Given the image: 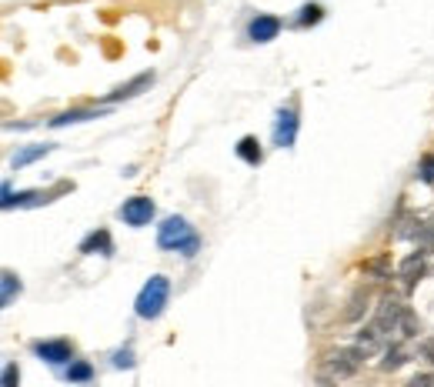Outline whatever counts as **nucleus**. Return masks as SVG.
<instances>
[{
  "label": "nucleus",
  "mask_w": 434,
  "mask_h": 387,
  "mask_svg": "<svg viewBox=\"0 0 434 387\" xmlns=\"http://www.w3.org/2000/svg\"><path fill=\"white\" fill-rule=\"evenodd\" d=\"M354 347H358L364 358H368V354H377V351L384 347V330H381L375 321H371L368 328H361V330H358V337H354Z\"/></svg>",
  "instance_id": "nucleus-9"
},
{
  "label": "nucleus",
  "mask_w": 434,
  "mask_h": 387,
  "mask_svg": "<svg viewBox=\"0 0 434 387\" xmlns=\"http://www.w3.org/2000/svg\"><path fill=\"white\" fill-rule=\"evenodd\" d=\"M321 17H324V7H321V3H304V7H301L298 24L301 27H308V24H317Z\"/></svg>",
  "instance_id": "nucleus-19"
},
{
  "label": "nucleus",
  "mask_w": 434,
  "mask_h": 387,
  "mask_svg": "<svg viewBox=\"0 0 434 387\" xmlns=\"http://www.w3.org/2000/svg\"><path fill=\"white\" fill-rule=\"evenodd\" d=\"M298 140V110L294 107H281L277 117H274V144L284 150V147H294Z\"/></svg>",
  "instance_id": "nucleus-4"
},
{
  "label": "nucleus",
  "mask_w": 434,
  "mask_h": 387,
  "mask_svg": "<svg viewBox=\"0 0 434 387\" xmlns=\"http://www.w3.org/2000/svg\"><path fill=\"white\" fill-rule=\"evenodd\" d=\"M30 351L41 360H47V364H67V360H74V344L71 341H34Z\"/></svg>",
  "instance_id": "nucleus-6"
},
{
  "label": "nucleus",
  "mask_w": 434,
  "mask_h": 387,
  "mask_svg": "<svg viewBox=\"0 0 434 387\" xmlns=\"http://www.w3.org/2000/svg\"><path fill=\"white\" fill-rule=\"evenodd\" d=\"M421 354L434 360V341H421Z\"/></svg>",
  "instance_id": "nucleus-27"
},
{
  "label": "nucleus",
  "mask_w": 434,
  "mask_h": 387,
  "mask_svg": "<svg viewBox=\"0 0 434 387\" xmlns=\"http://www.w3.org/2000/svg\"><path fill=\"white\" fill-rule=\"evenodd\" d=\"M281 34V20L274 14H257L251 24H247V37L254 41V44H268Z\"/></svg>",
  "instance_id": "nucleus-8"
},
{
  "label": "nucleus",
  "mask_w": 434,
  "mask_h": 387,
  "mask_svg": "<svg viewBox=\"0 0 434 387\" xmlns=\"http://www.w3.org/2000/svg\"><path fill=\"white\" fill-rule=\"evenodd\" d=\"M424 240H428V244H434V227H431V231H424Z\"/></svg>",
  "instance_id": "nucleus-28"
},
{
  "label": "nucleus",
  "mask_w": 434,
  "mask_h": 387,
  "mask_svg": "<svg viewBox=\"0 0 434 387\" xmlns=\"http://www.w3.org/2000/svg\"><path fill=\"white\" fill-rule=\"evenodd\" d=\"M405 311L407 307H401L394 298H381L377 300V314H375V324L384 334H391V330H398L401 328V321H405Z\"/></svg>",
  "instance_id": "nucleus-7"
},
{
  "label": "nucleus",
  "mask_w": 434,
  "mask_h": 387,
  "mask_svg": "<svg viewBox=\"0 0 434 387\" xmlns=\"http://www.w3.org/2000/svg\"><path fill=\"white\" fill-rule=\"evenodd\" d=\"M361 364H364V354L358 347H338L321 358V374L331 381H345V377H354L361 371Z\"/></svg>",
  "instance_id": "nucleus-3"
},
{
  "label": "nucleus",
  "mask_w": 434,
  "mask_h": 387,
  "mask_svg": "<svg viewBox=\"0 0 434 387\" xmlns=\"http://www.w3.org/2000/svg\"><path fill=\"white\" fill-rule=\"evenodd\" d=\"M110 251H114V244H110V234H107L104 227L80 240V254H104V257H107Z\"/></svg>",
  "instance_id": "nucleus-10"
},
{
  "label": "nucleus",
  "mask_w": 434,
  "mask_h": 387,
  "mask_svg": "<svg viewBox=\"0 0 434 387\" xmlns=\"http://www.w3.org/2000/svg\"><path fill=\"white\" fill-rule=\"evenodd\" d=\"M157 244H161L164 251H178V254H184V257H194L197 247H201V238H197V231L184 221V217H167V221L157 227Z\"/></svg>",
  "instance_id": "nucleus-1"
},
{
  "label": "nucleus",
  "mask_w": 434,
  "mask_h": 387,
  "mask_svg": "<svg viewBox=\"0 0 434 387\" xmlns=\"http://www.w3.org/2000/svg\"><path fill=\"white\" fill-rule=\"evenodd\" d=\"M361 300H364V294H361V291H358V294L351 298V307H347V314H345L347 321H354V317H358V314H361Z\"/></svg>",
  "instance_id": "nucleus-25"
},
{
  "label": "nucleus",
  "mask_w": 434,
  "mask_h": 387,
  "mask_svg": "<svg viewBox=\"0 0 434 387\" xmlns=\"http://www.w3.org/2000/svg\"><path fill=\"white\" fill-rule=\"evenodd\" d=\"M94 117H97L94 110H67V114L50 120V127H67V124H80V120H94Z\"/></svg>",
  "instance_id": "nucleus-17"
},
{
  "label": "nucleus",
  "mask_w": 434,
  "mask_h": 387,
  "mask_svg": "<svg viewBox=\"0 0 434 387\" xmlns=\"http://www.w3.org/2000/svg\"><path fill=\"white\" fill-rule=\"evenodd\" d=\"M114 367H124V371H131L134 367V354H131V347H124L114 354Z\"/></svg>",
  "instance_id": "nucleus-20"
},
{
  "label": "nucleus",
  "mask_w": 434,
  "mask_h": 387,
  "mask_svg": "<svg viewBox=\"0 0 434 387\" xmlns=\"http://www.w3.org/2000/svg\"><path fill=\"white\" fill-rule=\"evenodd\" d=\"M364 270H368V274H381V277H384V274H388V257H381V261H371V264H364Z\"/></svg>",
  "instance_id": "nucleus-24"
},
{
  "label": "nucleus",
  "mask_w": 434,
  "mask_h": 387,
  "mask_svg": "<svg viewBox=\"0 0 434 387\" xmlns=\"http://www.w3.org/2000/svg\"><path fill=\"white\" fill-rule=\"evenodd\" d=\"M167 298H171V281H167L164 274H154V277L140 287V294H137V304H134L137 317L157 321L167 307Z\"/></svg>",
  "instance_id": "nucleus-2"
},
{
  "label": "nucleus",
  "mask_w": 434,
  "mask_h": 387,
  "mask_svg": "<svg viewBox=\"0 0 434 387\" xmlns=\"http://www.w3.org/2000/svg\"><path fill=\"white\" fill-rule=\"evenodd\" d=\"M17 381H20L17 364H7V367H3V387H17Z\"/></svg>",
  "instance_id": "nucleus-23"
},
{
  "label": "nucleus",
  "mask_w": 434,
  "mask_h": 387,
  "mask_svg": "<svg viewBox=\"0 0 434 387\" xmlns=\"http://www.w3.org/2000/svg\"><path fill=\"white\" fill-rule=\"evenodd\" d=\"M0 287H3V291H0V304L7 307V304L14 300V294H20V277H17V274H10V270H3V277H0Z\"/></svg>",
  "instance_id": "nucleus-15"
},
{
  "label": "nucleus",
  "mask_w": 434,
  "mask_h": 387,
  "mask_svg": "<svg viewBox=\"0 0 434 387\" xmlns=\"http://www.w3.org/2000/svg\"><path fill=\"white\" fill-rule=\"evenodd\" d=\"M150 80H154V77H150V74L134 77L131 84H124V87H117V90H114V94H110L107 101H124V97H134L137 90H144V87H147V84H150Z\"/></svg>",
  "instance_id": "nucleus-13"
},
{
  "label": "nucleus",
  "mask_w": 434,
  "mask_h": 387,
  "mask_svg": "<svg viewBox=\"0 0 434 387\" xmlns=\"http://www.w3.org/2000/svg\"><path fill=\"white\" fill-rule=\"evenodd\" d=\"M47 150H50L47 144H34V147H24V150H17V154H14V161H10V164H14V170H20V167H27V164H34V161H41Z\"/></svg>",
  "instance_id": "nucleus-12"
},
{
  "label": "nucleus",
  "mask_w": 434,
  "mask_h": 387,
  "mask_svg": "<svg viewBox=\"0 0 434 387\" xmlns=\"http://www.w3.org/2000/svg\"><path fill=\"white\" fill-rule=\"evenodd\" d=\"M407 387H434V374H418L407 381Z\"/></svg>",
  "instance_id": "nucleus-26"
},
{
  "label": "nucleus",
  "mask_w": 434,
  "mask_h": 387,
  "mask_svg": "<svg viewBox=\"0 0 434 387\" xmlns=\"http://www.w3.org/2000/svg\"><path fill=\"white\" fill-rule=\"evenodd\" d=\"M90 377H94V367L87 360H71V367H67V381L71 384H87Z\"/></svg>",
  "instance_id": "nucleus-16"
},
{
  "label": "nucleus",
  "mask_w": 434,
  "mask_h": 387,
  "mask_svg": "<svg viewBox=\"0 0 434 387\" xmlns=\"http://www.w3.org/2000/svg\"><path fill=\"white\" fill-rule=\"evenodd\" d=\"M117 217L124 224H131V227H144V224H150V217H154V200H150V197H131V200L120 204Z\"/></svg>",
  "instance_id": "nucleus-5"
},
{
  "label": "nucleus",
  "mask_w": 434,
  "mask_h": 387,
  "mask_svg": "<svg viewBox=\"0 0 434 387\" xmlns=\"http://www.w3.org/2000/svg\"><path fill=\"white\" fill-rule=\"evenodd\" d=\"M405 360H407V354L401 347H388L384 360H381V371H398V367H405Z\"/></svg>",
  "instance_id": "nucleus-18"
},
{
  "label": "nucleus",
  "mask_w": 434,
  "mask_h": 387,
  "mask_svg": "<svg viewBox=\"0 0 434 387\" xmlns=\"http://www.w3.org/2000/svg\"><path fill=\"white\" fill-rule=\"evenodd\" d=\"M424 257H428L424 251H414L411 257H405V264L398 268V270H401V277H405L407 284H414L421 277V270H424Z\"/></svg>",
  "instance_id": "nucleus-11"
},
{
  "label": "nucleus",
  "mask_w": 434,
  "mask_h": 387,
  "mask_svg": "<svg viewBox=\"0 0 434 387\" xmlns=\"http://www.w3.org/2000/svg\"><path fill=\"white\" fill-rule=\"evenodd\" d=\"M401 330H405L407 337H418V334H421V324H418V321H414V314H411V311H405V321H401Z\"/></svg>",
  "instance_id": "nucleus-22"
},
{
  "label": "nucleus",
  "mask_w": 434,
  "mask_h": 387,
  "mask_svg": "<svg viewBox=\"0 0 434 387\" xmlns=\"http://www.w3.org/2000/svg\"><path fill=\"white\" fill-rule=\"evenodd\" d=\"M421 180L434 184V154H424V161H421Z\"/></svg>",
  "instance_id": "nucleus-21"
},
{
  "label": "nucleus",
  "mask_w": 434,
  "mask_h": 387,
  "mask_svg": "<svg viewBox=\"0 0 434 387\" xmlns=\"http://www.w3.org/2000/svg\"><path fill=\"white\" fill-rule=\"evenodd\" d=\"M238 157L247 161V164H261V144H257V137H240Z\"/></svg>",
  "instance_id": "nucleus-14"
}]
</instances>
